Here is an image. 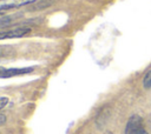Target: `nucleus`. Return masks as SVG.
Here are the masks:
<instances>
[{"label": "nucleus", "mask_w": 151, "mask_h": 134, "mask_svg": "<svg viewBox=\"0 0 151 134\" xmlns=\"http://www.w3.org/2000/svg\"><path fill=\"white\" fill-rule=\"evenodd\" d=\"M29 32H31V29L28 27H14L11 29H2V31H0V40L22 38V36L27 35Z\"/></svg>", "instance_id": "obj_1"}, {"label": "nucleus", "mask_w": 151, "mask_h": 134, "mask_svg": "<svg viewBox=\"0 0 151 134\" xmlns=\"http://www.w3.org/2000/svg\"><path fill=\"white\" fill-rule=\"evenodd\" d=\"M38 0H0V13L13 9V8H19L29 4H33Z\"/></svg>", "instance_id": "obj_2"}, {"label": "nucleus", "mask_w": 151, "mask_h": 134, "mask_svg": "<svg viewBox=\"0 0 151 134\" xmlns=\"http://www.w3.org/2000/svg\"><path fill=\"white\" fill-rule=\"evenodd\" d=\"M144 128L143 125V120L139 115H132L125 127V134H136L137 132H139L140 129Z\"/></svg>", "instance_id": "obj_3"}, {"label": "nucleus", "mask_w": 151, "mask_h": 134, "mask_svg": "<svg viewBox=\"0 0 151 134\" xmlns=\"http://www.w3.org/2000/svg\"><path fill=\"white\" fill-rule=\"evenodd\" d=\"M33 67H26V68H2L0 67V78H12L17 75H24L33 72Z\"/></svg>", "instance_id": "obj_4"}, {"label": "nucleus", "mask_w": 151, "mask_h": 134, "mask_svg": "<svg viewBox=\"0 0 151 134\" xmlns=\"http://www.w3.org/2000/svg\"><path fill=\"white\" fill-rule=\"evenodd\" d=\"M15 55V51L12 46L8 45H0V60L9 59Z\"/></svg>", "instance_id": "obj_5"}, {"label": "nucleus", "mask_w": 151, "mask_h": 134, "mask_svg": "<svg viewBox=\"0 0 151 134\" xmlns=\"http://www.w3.org/2000/svg\"><path fill=\"white\" fill-rule=\"evenodd\" d=\"M14 16H9V15H1L0 13V27H5L9 24H12V21L14 20Z\"/></svg>", "instance_id": "obj_6"}, {"label": "nucleus", "mask_w": 151, "mask_h": 134, "mask_svg": "<svg viewBox=\"0 0 151 134\" xmlns=\"http://www.w3.org/2000/svg\"><path fill=\"white\" fill-rule=\"evenodd\" d=\"M143 85L145 88H151V69L146 72V74L143 78Z\"/></svg>", "instance_id": "obj_7"}, {"label": "nucleus", "mask_w": 151, "mask_h": 134, "mask_svg": "<svg viewBox=\"0 0 151 134\" xmlns=\"http://www.w3.org/2000/svg\"><path fill=\"white\" fill-rule=\"evenodd\" d=\"M7 103H8V98H6V96L0 98V110H1Z\"/></svg>", "instance_id": "obj_8"}, {"label": "nucleus", "mask_w": 151, "mask_h": 134, "mask_svg": "<svg viewBox=\"0 0 151 134\" xmlns=\"http://www.w3.org/2000/svg\"><path fill=\"white\" fill-rule=\"evenodd\" d=\"M6 122V116L4 114H0V126H2Z\"/></svg>", "instance_id": "obj_9"}, {"label": "nucleus", "mask_w": 151, "mask_h": 134, "mask_svg": "<svg viewBox=\"0 0 151 134\" xmlns=\"http://www.w3.org/2000/svg\"><path fill=\"white\" fill-rule=\"evenodd\" d=\"M136 134H149V133H147V132H146V130H145V129L143 128V129H140L139 132H137Z\"/></svg>", "instance_id": "obj_10"}, {"label": "nucleus", "mask_w": 151, "mask_h": 134, "mask_svg": "<svg viewBox=\"0 0 151 134\" xmlns=\"http://www.w3.org/2000/svg\"><path fill=\"white\" fill-rule=\"evenodd\" d=\"M105 134H112V133H111V132H106Z\"/></svg>", "instance_id": "obj_11"}]
</instances>
